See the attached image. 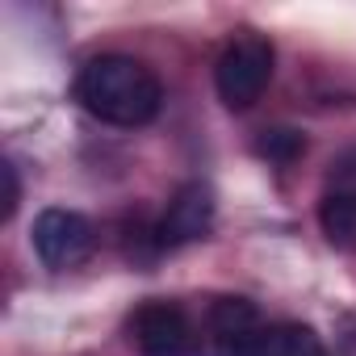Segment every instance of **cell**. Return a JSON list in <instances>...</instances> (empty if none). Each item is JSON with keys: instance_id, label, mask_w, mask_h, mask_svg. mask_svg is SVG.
<instances>
[{"instance_id": "cell-7", "label": "cell", "mask_w": 356, "mask_h": 356, "mask_svg": "<svg viewBox=\"0 0 356 356\" xmlns=\"http://www.w3.org/2000/svg\"><path fill=\"white\" fill-rule=\"evenodd\" d=\"M318 227L331 248L356 252V189H331L318 202Z\"/></svg>"}, {"instance_id": "cell-9", "label": "cell", "mask_w": 356, "mask_h": 356, "mask_svg": "<svg viewBox=\"0 0 356 356\" xmlns=\"http://www.w3.org/2000/svg\"><path fill=\"white\" fill-rule=\"evenodd\" d=\"M302 151H306V134L293 126H273V130H260V138H256V155L277 168H289Z\"/></svg>"}, {"instance_id": "cell-2", "label": "cell", "mask_w": 356, "mask_h": 356, "mask_svg": "<svg viewBox=\"0 0 356 356\" xmlns=\"http://www.w3.org/2000/svg\"><path fill=\"white\" fill-rule=\"evenodd\" d=\"M273 63H277V51L264 34H256V30L235 34L214 63V88H218L222 105L227 109H252L273 80Z\"/></svg>"}, {"instance_id": "cell-6", "label": "cell", "mask_w": 356, "mask_h": 356, "mask_svg": "<svg viewBox=\"0 0 356 356\" xmlns=\"http://www.w3.org/2000/svg\"><path fill=\"white\" fill-rule=\"evenodd\" d=\"M210 222H214V193H210V185L189 181V185H181L172 193V202H168V210H163V218L155 227V243L159 248L193 243V239H202L210 231Z\"/></svg>"}, {"instance_id": "cell-1", "label": "cell", "mask_w": 356, "mask_h": 356, "mask_svg": "<svg viewBox=\"0 0 356 356\" xmlns=\"http://www.w3.org/2000/svg\"><path fill=\"white\" fill-rule=\"evenodd\" d=\"M76 101L109 126H147L163 105L159 76L130 55H97L76 76Z\"/></svg>"}, {"instance_id": "cell-3", "label": "cell", "mask_w": 356, "mask_h": 356, "mask_svg": "<svg viewBox=\"0 0 356 356\" xmlns=\"http://www.w3.org/2000/svg\"><path fill=\"white\" fill-rule=\"evenodd\" d=\"M260 310L248 298H218L206 310L202 339L193 356H252L260 343Z\"/></svg>"}, {"instance_id": "cell-10", "label": "cell", "mask_w": 356, "mask_h": 356, "mask_svg": "<svg viewBox=\"0 0 356 356\" xmlns=\"http://www.w3.org/2000/svg\"><path fill=\"white\" fill-rule=\"evenodd\" d=\"M0 181H5V202H0V222H9L17 214V202H22V181H17V168L13 159H0Z\"/></svg>"}, {"instance_id": "cell-5", "label": "cell", "mask_w": 356, "mask_h": 356, "mask_svg": "<svg viewBox=\"0 0 356 356\" xmlns=\"http://www.w3.org/2000/svg\"><path fill=\"white\" fill-rule=\"evenodd\" d=\"M134 343H138V356H193V323L181 306L172 302H147L138 306L134 323Z\"/></svg>"}, {"instance_id": "cell-11", "label": "cell", "mask_w": 356, "mask_h": 356, "mask_svg": "<svg viewBox=\"0 0 356 356\" xmlns=\"http://www.w3.org/2000/svg\"><path fill=\"white\" fill-rule=\"evenodd\" d=\"M335 172H343V176H348V172H356V151L339 155V159H335Z\"/></svg>"}, {"instance_id": "cell-4", "label": "cell", "mask_w": 356, "mask_h": 356, "mask_svg": "<svg viewBox=\"0 0 356 356\" xmlns=\"http://www.w3.org/2000/svg\"><path fill=\"white\" fill-rule=\"evenodd\" d=\"M34 252L47 268H76L92 256L97 248V231L84 214L76 210H63V206H51L34 218Z\"/></svg>"}, {"instance_id": "cell-8", "label": "cell", "mask_w": 356, "mask_h": 356, "mask_svg": "<svg viewBox=\"0 0 356 356\" xmlns=\"http://www.w3.org/2000/svg\"><path fill=\"white\" fill-rule=\"evenodd\" d=\"M252 356H327V352H323V339L310 327L277 323V327H264V335H260Z\"/></svg>"}]
</instances>
